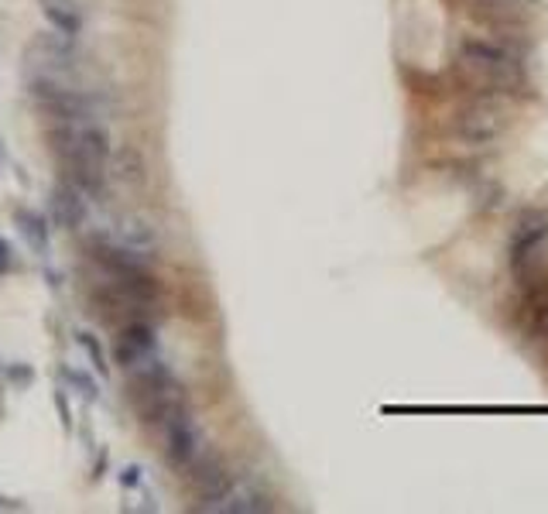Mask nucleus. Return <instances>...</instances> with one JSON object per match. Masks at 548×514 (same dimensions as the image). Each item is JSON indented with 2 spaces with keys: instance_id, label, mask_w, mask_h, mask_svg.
I'll list each match as a JSON object with an SVG mask.
<instances>
[{
  "instance_id": "obj_9",
  "label": "nucleus",
  "mask_w": 548,
  "mask_h": 514,
  "mask_svg": "<svg viewBox=\"0 0 548 514\" xmlns=\"http://www.w3.org/2000/svg\"><path fill=\"white\" fill-rule=\"evenodd\" d=\"M114 233H117V240L124 248L137 250L141 257H144V254H155V248H158V233H155V227H151V220H144V216H137V213L120 216Z\"/></svg>"
},
{
  "instance_id": "obj_1",
  "label": "nucleus",
  "mask_w": 548,
  "mask_h": 514,
  "mask_svg": "<svg viewBox=\"0 0 548 514\" xmlns=\"http://www.w3.org/2000/svg\"><path fill=\"white\" fill-rule=\"evenodd\" d=\"M127 398H131V408H134L137 419L148 422V425H161L168 415L189 408L182 384H178L176 378H172V370H168L161 361H155V357L131 370Z\"/></svg>"
},
{
  "instance_id": "obj_12",
  "label": "nucleus",
  "mask_w": 548,
  "mask_h": 514,
  "mask_svg": "<svg viewBox=\"0 0 548 514\" xmlns=\"http://www.w3.org/2000/svg\"><path fill=\"white\" fill-rule=\"evenodd\" d=\"M14 220H18L21 233L28 237V244L39 250V254H48V227H45V216H39V213L31 210H18Z\"/></svg>"
},
{
  "instance_id": "obj_2",
  "label": "nucleus",
  "mask_w": 548,
  "mask_h": 514,
  "mask_svg": "<svg viewBox=\"0 0 548 514\" xmlns=\"http://www.w3.org/2000/svg\"><path fill=\"white\" fill-rule=\"evenodd\" d=\"M31 100L39 103L41 114H48L52 120H97L99 117V100L90 93H79L73 86H65L52 76H35L31 79Z\"/></svg>"
},
{
  "instance_id": "obj_10",
  "label": "nucleus",
  "mask_w": 548,
  "mask_h": 514,
  "mask_svg": "<svg viewBox=\"0 0 548 514\" xmlns=\"http://www.w3.org/2000/svg\"><path fill=\"white\" fill-rule=\"evenodd\" d=\"M41 14L52 24V31H59L65 39H79L82 35V14L76 11L73 0H39Z\"/></svg>"
},
{
  "instance_id": "obj_11",
  "label": "nucleus",
  "mask_w": 548,
  "mask_h": 514,
  "mask_svg": "<svg viewBox=\"0 0 548 514\" xmlns=\"http://www.w3.org/2000/svg\"><path fill=\"white\" fill-rule=\"evenodd\" d=\"M39 56H45L52 65H62V69H73L79 62V48H76V39H65L59 31H45L39 41H35Z\"/></svg>"
},
{
  "instance_id": "obj_3",
  "label": "nucleus",
  "mask_w": 548,
  "mask_h": 514,
  "mask_svg": "<svg viewBox=\"0 0 548 514\" xmlns=\"http://www.w3.org/2000/svg\"><path fill=\"white\" fill-rule=\"evenodd\" d=\"M189 476H193V487L199 494V511H223L227 497L234 494V476L219 463V457H213V453L196 457L189 466Z\"/></svg>"
},
{
  "instance_id": "obj_6",
  "label": "nucleus",
  "mask_w": 548,
  "mask_h": 514,
  "mask_svg": "<svg viewBox=\"0 0 548 514\" xmlns=\"http://www.w3.org/2000/svg\"><path fill=\"white\" fill-rule=\"evenodd\" d=\"M86 213H90L86 196H82L73 182L62 179L59 186L52 189V220H56L62 230H79L86 223Z\"/></svg>"
},
{
  "instance_id": "obj_13",
  "label": "nucleus",
  "mask_w": 548,
  "mask_h": 514,
  "mask_svg": "<svg viewBox=\"0 0 548 514\" xmlns=\"http://www.w3.org/2000/svg\"><path fill=\"white\" fill-rule=\"evenodd\" d=\"M62 381L69 388H76L86 401H99V384L86 374V370H76V367H62Z\"/></svg>"
},
{
  "instance_id": "obj_4",
  "label": "nucleus",
  "mask_w": 548,
  "mask_h": 514,
  "mask_svg": "<svg viewBox=\"0 0 548 514\" xmlns=\"http://www.w3.org/2000/svg\"><path fill=\"white\" fill-rule=\"evenodd\" d=\"M155 346H158L155 326L148 323V319H134V323L117 329V336H114V361L124 370H134V367H141L144 361L155 357Z\"/></svg>"
},
{
  "instance_id": "obj_7",
  "label": "nucleus",
  "mask_w": 548,
  "mask_h": 514,
  "mask_svg": "<svg viewBox=\"0 0 548 514\" xmlns=\"http://www.w3.org/2000/svg\"><path fill=\"white\" fill-rule=\"evenodd\" d=\"M463 62L470 65L473 73H480L487 83H508V79H514V65H510V58L501 56V52L490 48V45H467Z\"/></svg>"
},
{
  "instance_id": "obj_17",
  "label": "nucleus",
  "mask_w": 548,
  "mask_h": 514,
  "mask_svg": "<svg viewBox=\"0 0 548 514\" xmlns=\"http://www.w3.org/2000/svg\"><path fill=\"white\" fill-rule=\"evenodd\" d=\"M11 265H14V250H11V244L0 237V271H7Z\"/></svg>"
},
{
  "instance_id": "obj_14",
  "label": "nucleus",
  "mask_w": 548,
  "mask_h": 514,
  "mask_svg": "<svg viewBox=\"0 0 548 514\" xmlns=\"http://www.w3.org/2000/svg\"><path fill=\"white\" fill-rule=\"evenodd\" d=\"M79 346L90 353V361H93V367H97L99 374L107 378L110 374V363H107V353H103V346H99V340L93 336V333H79Z\"/></svg>"
},
{
  "instance_id": "obj_15",
  "label": "nucleus",
  "mask_w": 548,
  "mask_h": 514,
  "mask_svg": "<svg viewBox=\"0 0 548 514\" xmlns=\"http://www.w3.org/2000/svg\"><path fill=\"white\" fill-rule=\"evenodd\" d=\"M56 412H59L62 425L73 429V408H69V401H65V395H62V388L56 391Z\"/></svg>"
},
{
  "instance_id": "obj_16",
  "label": "nucleus",
  "mask_w": 548,
  "mask_h": 514,
  "mask_svg": "<svg viewBox=\"0 0 548 514\" xmlns=\"http://www.w3.org/2000/svg\"><path fill=\"white\" fill-rule=\"evenodd\" d=\"M120 484H124V487H137V484H141V470H137V466H124V470H120Z\"/></svg>"
},
{
  "instance_id": "obj_5",
  "label": "nucleus",
  "mask_w": 548,
  "mask_h": 514,
  "mask_svg": "<svg viewBox=\"0 0 548 514\" xmlns=\"http://www.w3.org/2000/svg\"><path fill=\"white\" fill-rule=\"evenodd\" d=\"M161 432H165V459L176 470H189L193 459L199 457V436L193 419H189V408L168 415V419L161 422Z\"/></svg>"
},
{
  "instance_id": "obj_8",
  "label": "nucleus",
  "mask_w": 548,
  "mask_h": 514,
  "mask_svg": "<svg viewBox=\"0 0 548 514\" xmlns=\"http://www.w3.org/2000/svg\"><path fill=\"white\" fill-rule=\"evenodd\" d=\"M110 171H114V179H117L120 186H127V189L148 186V158L134 144L114 148V154H110Z\"/></svg>"
},
{
  "instance_id": "obj_18",
  "label": "nucleus",
  "mask_w": 548,
  "mask_h": 514,
  "mask_svg": "<svg viewBox=\"0 0 548 514\" xmlns=\"http://www.w3.org/2000/svg\"><path fill=\"white\" fill-rule=\"evenodd\" d=\"M7 378H11V381H18V384H24L28 378H31V370H28V367H7Z\"/></svg>"
}]
</instances>
